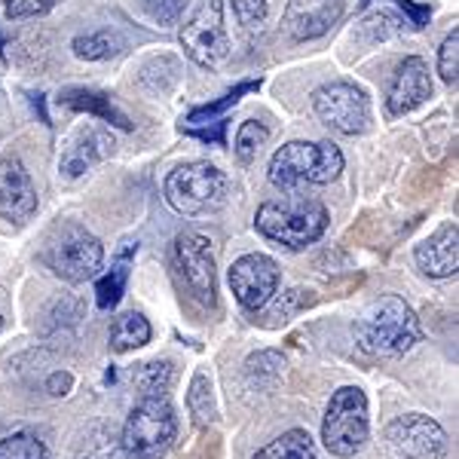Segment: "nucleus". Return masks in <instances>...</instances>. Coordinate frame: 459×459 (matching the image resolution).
I'll list each match as a JSON object with an SVG mask.
<instances>
[{"label":"nucleus","instance_id":"1","mask_svg":"<svg viewBox=\"0 0 459 459\" xmlns=\"http://www.w3.org/2000/svg\"><path fill=\"white\" fill-rule=\"evenodd\" d=\"M355 343L368 355H380V359H392V355H404L423 337L420 318L398 294H383L380 300L368 303L355 318Z\"/></svg>","mask_w":459,"mask_h":459},{"label":"nucleus","instance_id":"2","mask_svg":"<svg viewBox=\"0 0 459 459\" xmlns=\"http://www.w3.org/2000/svg\"><path fill=\"white\" fill-rule=\"evenodd\" d=\"M255 227L264 239L300 251L313 246L328 230V209L309 196H282L266 199L255 214Z\"/></svg>","mask_w":459,"mask_h":459},{"label":"nucleus","instance_id":"3","mask_svg":"<svg viewBox=\"0 0 459 459\" xmlns=\"http://www.w3.org/2000/svg\"><path fill=\"white\" fill-rule=\"evenodd\" d=\"M166 203L184 218L218 214L230 199V178L212 162H184L162 184Z\"/></svg>","mask_w":459,"mask_h":459},{"label":"nucleus","instance_id":"4","mask_svg":"<svg viewBox=\"0 0 459 459\" xmlns=\"http://www.w3.org/2000/svg\"><path fill=\"white\" fill-rule=\"evenodd\" d=\"M178 438V413L169 395H142L123 426V454L129 459H162Z\"/></svg>","mask_w":459,"mask_h":459},{"label":"nucleus","instance_id":"5","mask_svg":"<svg viewBox=\"0 0 459 459\" xmlns=\"http://www.w3.org/2000/svg\"><path fill=\"white\" fill-rule=\"evenodd\" d=\"M340 172H343V153L331 142H288L270 160V181L279 190L331 184Z\"/></svg>","mask_w":459,"mask_h":459},{"label":"nucleus","instance_id":"6","mask_svg":"<svg viewBox=\"0 0 459 459\" xmlns=\"http://www.w3.org/2000/svg\"><path fill=\"white\" fill-rule=\"evenodd\" d=\"M371 435V420H368V395L359 386H340L331 395L322 420V444L328 454L350 459L365 447Z\"/></svg>","mask_w":459,"mask_h":459},{"label":"nucleus","instance_id":"7","mask_svg":"<svg viewBox=\"0 0 459 459\" xmlns=\"http://www.w3.org/2000/svg\"><path fill=\"white\" fill-rule=\"evenodd\" d=\"M43 264L56 273L65 282H86L105 264V246L80 224H62L56 230V236L47 242L43 251Z\"/></svg>","mask_w":459,"mask_h":459},{"label":"nucleus","instance_id":"8","mask_svg":"<svg viewBox=\"0 0 459 459\" xmlns=\"http://www.w3.org/2000/svg\"><path fill=\"white\" fill-rule=\"evenodd\" d=\"M181 49L199 68H221L230 56V37L224 28V0H199L196 10L178 31Z\"/></svg>","mask_w":459,"mask_h":459},{"label":"nucleus","instance_id":"9","mask_svg":"<svg viewBox=\"0 0 459 459\" xmlns=\"http://www.w3.org/2000/svg\"><path fill=\"white\" fill-rule=\"evenodd\" d=\"M316 117L340 135H361L371 126V101L355 83H325L313 92Z\"/></svg>","mask_w":459,"mask_h":459},{"label":"nucleus","instance_id":"10","mask_svg":"<svg viewBox=\"0 0 459 459\" xmlns=\"http://www.w3.org/2000/svg\"><path fill=\"white\" fill-rule=\"evenodd\" d=\"M175 273L187 294L203 307H214L218 285H214V248L212 239L196 230H187L175 239Z\"/></svg>","mask_w":459,"mask_h":459},{"label":"nucleus","instance_id":"11","mask_svg":"<svg viewBox=\"0 0 459 459\" xmlns=\"http://www.w3.org/2000/svg\"><path fill=\"white\" fill-rule=\"evenodd\" d=\"M230 291L239 300L242 309L257 313V309L270 307V300L279 291V264L266 255H242L233 261L227 273Z\"/></svg>","mask_w":459,"mask_h":459},{"label":"nucleus","instance_id":"12","mask_svg":"<svg viewBox=\"0 0 459 459\" xmlns=\"http://www.w3.org/2000/svg\"><path fill=\"white\" fill-rule=\"evenodd\" d=\"M389 444L398 456L438 459L447 454V432L423 413H407L389 426Z\"/></svg>","mask_w":459,"mask_h":459},{"label":"nucleus","instance_id":"13","mask_svg":"<svg viewBox=\"0 0 459 459\" xmlns=\"http://www.w3.org/2000/svg\"><path fill=\"white\" fill-rule=\"evenodd\" d=\"M429 99H432L429 65L420 56L404 58L402 68L395 74V80H392V86H389L386 114L392 120H398V117H404V114H411V110H417L420 105H426Z\"/></svg>","mask_w":459,"mask_h":459},{"label":"nucleus","instance_id":"14","mask_svg":"<svg viewBox=\"0 0 459 459\" xmlns=\"http://www.w3.org/2000/svg\"><path fill=\"white\" fill-rule=\"evenodd\" d=\"M37 212V190L31 175L16 157H0V218L25 224Z\"/></svg>","mask_w":459,"mask_h":459},{"label":"nucleus","instance_id":"15","mask_svg":"<svg viewBox=\"0 0 459 459\" xmlns=\"http://www.w3.org/2000/svg\"><path fill=\"white\" fill-rule=\"evenodd\" d=\"M343 16V0H288L285 28L298 40L328 34Z\"/></svg>","mask_w":459,"mask_h":459},{"label":"nucleus","instance_id":"16","mask_svg":"<svg viewBox=\"0 0 459 459\" xmlns=\"http://www.w3.org/2000/svg\"><path fill=\"white\" fill-rule=\"evenodd\" d=\"M413 261H417L420 270L432 279L456 276V270H459V227H456V221L441 224L426 242H420L417 251H413Z\"/></svg>","mask_w":459,"mask_h":459},{"label":"nucleus","instance_id":"17","mask_svg":"<svg viewBox=\"0 0 459 459\" xmlns=\"http://www.w3.org/2000/svg\"><path fill=\"white\" fill-rule=\"evenodd\" d=\"M114 135L110 129H101V126H86L77 135L71 138L68 147H65L62 160H58V169L65 172V178H80L86 175L95 162L108 160L114 153Z\"/></svg>","mask_w":459,"mask_h":459},{"label":"nucleus","instance_id":"18","mask_svg":"<svg viewBox=\"0 0 459 459\" xmlns=\"http://www.w3.org/2000/svg\"><path fill=\"white\" fill-rule=\"evenodd\" d=\"M58 105L95 114L101 123H110V126H117V129H126V132L132 129L129 117H126L123 110H117L114 101H110L105 92H95V89H65V92L58 95Z\"/></svg>","mask_w":459,"mask_h":459},{"label":"nucleus","instance_id":"19","mask_svg":"<svg viewBox=\"0 0 459 459\" xmlns=\"http://www.w3.org/2000/svg\"><path fill=\"white\" fill-rule=\"evenodd\" d=\"M151 322L142 316V313H123L114 318L110 325V350L114 352H132L138 346H144L151 340Z\"/></svg>","mask_w":459,"mask_h":459},{"label":"nucleus","instance_id":"20","mask_svg":"<svg viewBox=\"0 0 459 459\" xmlns=\"http://www.w3.org/2000/svg\"><path fill=\"white\" fill-rule=\"evenodd\" d=\"M132 251H135V246L126 248L114 261V266H110V273H105V276L99 279V285H95V303H99V309H105V313L123 300L126 282H129V255Z\"/></svg>","mask_w":459,"mask_h":459},{"label":"nucleus","instance_id":"21","mask_svg":"<svg viewBox=\"0 0 459 459\" xmlns=\"http://www.w3.org/2000/svg\"><path fill=\"white\" fill-rule=\"evenodd\" d=\"M257 86H261V80H246V83H239L236 89H230V92L224 95V99L212 101V105H203V108H194V110H190V114H187V123H181V132L203 129V126L218 123V117L224 114V110L236 108V105H239L242 95L251 92V89H257Z\"/></svg>","mask_w":459,"mask_h":459},{"label":"nucleus","instance_id":"22","mask_svg":"<svg viewBox=\"0 0 459 459\" xmlns=\"http://www.w3.org/2000/svg\"><path fill=\"white\" fill-rule=\"evenodd\" d=\"M251 459H318L313 438L303 429H291V432L279 435L276 441H270L266 447L257 450Z\"/></svg>","mask_w":459,"mask_h":459},{"label":"nucleus","instance_id":"23","mask_svg":"<svg viewBox=\"0 0 459 459\" xmlns=\"http://www.w3.org/2000/svg\"><path fill=\"white\" fill-rule=\"evenodd\" d=\"M132 380L142 389V395H169V389L175 383V361H147V365L138 368Z\"/></svg>","mask_w":459,"mask_h":459},{"label":"nucleus","instance_id":"24","mask_svg":"<svg viewBox=\"0 0 459 459\" xmlns=\"http://www.w3.org/2000/svg\"><path fill=\"white\" fill-rule=\"evenodd\" d=\"M120 49H123V37L114 31L83 34L74 40V56L86 58V62H105V58H114Z\"/></svg>","mask_w":459,"mask_h":459},{"label":"nucleus","instance_id":"25","mask_svg":"<svg viewBox=\"0 0 459 459\" xmlns=\"http://www.w3.org/2000/svg\"><path fill=\"white\" fill-rule=\"evenodd\" d=\"M0 459H49V450L34 432H13L0 438Z\"/></svg>","mask_w":459,"mask_h":459},{"label":"nucleus","instance_id":"26","mask_svg":"<svg viewBox=\"0 0 459 459\" xmlns=\"http://www.w3.org/2000/svg\"><path fill=\"white\" fill-rule=\"evenodd\" d=\"M187 407L194 413V420L199 426H209L214 420V395H212V380L205 371H199L190 383V392H187Z\"/></svg>","mask_w":459,"mask_h":459},{"label":"nucleus","instance_id":"27","mask_svg":"<svg viewBox=\"0 0 459 459\" xmlns=\"http://www.w3.org/2000/svg\"><path fill=\"white\" fill-rule=\"evenodd\" d=\"M246 374L251 383H257V386H264L266 383H276L282 380L285 374V355L282 352H273V350H264L257 355H251V359L246 361Z\"/></svg>","mask_w":459,"mask_h":459},{"label":"nucleus","instance_id":"28","mask_svg":"<svg viewBox=\"0 0 459 459\" xmlns=\"http://www.w3.org/2000/svg\"><path fill=\"white\" fill-rule=\"evenodd\" d=\"M266 138H270V129H266L264 123L246 120L239 126V132H236V157H239L242 166H251V162H255L257 151L266 144Z\"/></svg>","mask_w":459,"mask_h":459},{"label":"nucleus","instance_id":"29","mask_svg":"<svg viewBox=\"0 0 459 459\" xmlns=\"http://www.w3.org/2000/svg\"><path fill=\"white\" fill-rule=\"evenodd\" d=\"M438 74L447 86L459 83V28H454L447 37H444L441 49H438Z\"/></svg>","mask_w":459,"mask_h":459},{"label":"nucleus","instance_id":"30","mask_svg":"<svg viewBox=\"0 0 459 459\" xmlns=\"http://www.w3.org/2000/svg\"><path fill=\"white\" fill-rule=\"evenodd\" d=\"M402 25H407V22L392 16V13H374V16H368L359 25V34H368V43H377V40H386V37L398 34Z\"/></svg>","mask_w":459,"mask_h":459},{"label":"nucleus","instance_id":"31","mask_svg":"<svg viewBox=\"0 0 459 459\" xmlns=\"http://www.w3.org/2000/svg\"><path fill=\"white\" fill-rule=\"evenodd\" d=\"M187 4H190V0H142L144 13L157 22L160 28L175 25V22L181 19V13H184V6H187Z\"/></svg>","mask_w":459,"mask_h":459},{"label":"nucleus","instance_id":"32","mask_svg":"<svg viewBox=\"0 0 459 459\" xmlns=\"http://www.w3.org/2000/svg\"><path fill=\"white\" fill-rule=\"evenodd\" d=\"M233 13L239 19V25L261 28L266 16H270V6H266V0H233Z\"/></svg>","mask_w":459,"mask_h":459},{"label":"nucleus","instance_id":"33","mask_svg":"<svg viewBox=\"0 0 459 459\" xmlns=\"http://www.w3.org/2000/svg\"><path fill=\"white\" fill-rule=\"evenodd\" d=\"M58 0H4L6 19H34L49 13Z\"/></svg>","mask_w":459,"mask_h":459},{"label":"nucleus","instance_id":"34","mask_svg":"<svg viewBox=\"0 0 459 459\" xmlns=\"http://www.w3.org/2000/svg\"><path fill=\"white\" fill-rule=\"evenodd\" d=\"M309 291H288V294H282V300L273 307V313H270V318H285L294 313V309H300V307H309L313 303V298H307Z\"/></svg>","mask_w":459,"mask_h":459},{"label":"nucleus","instance_id":"35","mask_svg":"<svg viewBox=\"0 0 459 459\" xmlns=\"http://www.w3.org/2000/svg\"><path fill=\"white\" fill-rule=\"evenodd\" d=\"M71 386H74L71 374H62V371H56V374L47 380V392H49V395H56V398H58V395H68Z\"/></svg>","mask_w":459,"mask_h":459},{"label":"nucleus","instance_id":"36","mask_svg":"<svg viewBox=\"0 0 459 459\" xmlns=\"http://www.w3.org/2000/svg\"><path fill=\"white\" fill-rule=\"evenodd\" d=\"M0 328H4V316H0Z\"/></svg>","mask_w":459,"mask_h":459}]
</instances>
